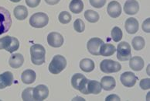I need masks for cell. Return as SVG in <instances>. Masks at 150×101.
<instances>
[{"mask_svg": "<svg viewBox=\"0 0 150 101\" xmlns=\"http://www.w3.org/2000/svg\"><path fill=\"white\" fill-rule=\"evenodd\" d=\"M101 90L102 87L100 82L95 80H88L87 78L84 79L78 88V90L83 94H98Z\"/></svg>", "mask_w": 150, "mask_h": 101, "instance_id": "obj_1", "label": "cell"}, {"mask_svg": "<svg viewBox=\"0 0 150 101\" xmlns=\"http://www.w3.org/2000/svg\"><path fill=\"white\" fill-rule=\"evenodd\" d=\"M46 51L43 46L41 44H33L30 47V54H31V61L33 64L36 65H40L45 62Z\"/></svg>", "mask_w": 150, "mask_h": 101, "instance_id": "obj_2", "label": "cell"}, {"mask_svg": "<svg viewBox=\"0 0 150 101\" xmlns=\"http://www.w3.org/2000/svg\"><path fill=\"white\" fill-rule=\"evenodd\" d=\"M67 66V60L64 56L57 54L54 56L49 64V71L52 74L57 75L60 73Z\"/></svg>", "mask_w": 150, "mask_h": 101, "instance_id": "obj_3", "label": "cell"}, {"mask_svg": "<svg viewBox=\"0 0 150 101\" xmlns=\"http://www.w3.org/2000/svg\"><path fill=\"white\" fill-rule=\"evenodd\" d=\"M12 25V19L9 11L0 6V35L9 31Z\"/></svg>", "mask_w": 150, "mask_h": 101, "instance_id": "obj_4", "label": "cell"}, {"mask_svg": "<svg viewBox=\"0 0 150 101\" xmlns=\"http://www.w3.org/2000/svg\"><path fill=\"white\" fill-rule=\"evenodd\" d=\"M19 42L17 38L10 36H6L0 38V50L4 49L13 53L19 49Z\"/></svg>", "mask_w": 150, "mask_h": 101, "instance_id": "obj_5", "label": "cell"}, {"mask_svg": "<svg viewBox=\"0 0 150 101\" xmlns=\"http://www.w3.org/2000/svg\"><path fill=\"white\" fill-rule=\"evenodd\" d=\"M49 22L48 16L44 13H37L31 16L30 24L33 27L42 28L47 26Z\"/></svg>", "mask_w": 150, "mask_h": 101, "instance_id": "obj_6", "label": "cell"}, {"mask_svg": "<svg viewBox=\"0 0 150 101\" xmlns=\"http://www.w3.org/2000/svg\"><path fill=\"white\" fill-rule=\"evenodd\" d=\"M100 69L101 72H103L105 73L110 74L120 71L122 69V65L120 63L117 62L115 61L105 59L102 61L100 64Z\"/></svg>", "mask_w": 150, "mask_h": 101, "instance_id": "obj_7", "label": "cell"}, {"mask_svg": "<svg viewBox=\"0 0 150 101\" xmlns=\"http://www.w3.org/2000/svg\"><path fill=\"white\" fill-rule=\"evenodd\" d=\"M117 58L119 61H128L131 58V47L125 41L118 44L117 47Z\"/></svg>", "mask_w": 150, "mask_h": 101, "instance_id": "obj_8", "label": "cell"}, {"mask_svg": "<svg viewBox=\"0 0 150 101\" xmlns=\"http://www.w3.org/2000/svg\"><path fill=\"white\" fill-rule=\"evenodd\" d=\"M104 41L98 37H93L88 42L87 47L88 52L93 55H100V48L103 44Z\"/></svg>", "mask_w": 150, "mask_h": 101, "instance_id": "obj_9", "label": "cell"}, {"mask_svg": "<svg viewBox=\"0 0 150 101\" xmlns=\"http://www.w3.org/2000/svg\"><path fill=\"white\" fill-rule=\"evenodd\" d=\"M121 82L125 87H133L138 80V77L133 72H125L121 75Z\"/></svg>", "mask_w": 150, "mask_h": 101, "instance_id": "obj_10", "label": "cell"}, {"mask_svg": "<svg viewBox=\"0 0 150 101\" xmlns=\"http://www.w3.org/2000/svg\"><path fill=\"white\" fill-rule=\"evenodd\" d=\"M49 96V90L44 85H39L33 88V99L37 101L46 100Z\"/></svg>", "mask_w": 150, "mask_h": 101, "instance_id": "obj_11", "label": "cell"}, {"mask_svg": "<svg viewBox=\"0 0 150 101\" xmlns=\"http://www.w3.org/2000/svg\"><path fill=\"white\" fill-rule=\"evenodd\" d=\"M47 42L53 47H60L64 44V37L57 32L50 33L47 36Z\"/></svg>", "mask_w": 150, "mask_h": 101, "instance_id": "obj_12", "label": "cell"}, {"mask_svg": "<svg viewBox=\"0 0 150 101\" xmlns=\"http://www.w3.org/2000/svg\"><path fill=\"white\" fill-rule=\"evenodd\" d=\"M107 12L111 17L118 18L122 13L121 4L117 1H112L108 6Z\"/></svg>", "mask_w": 150, "mask_h": 101, "instance_id": "obj_13", "label": "cell"}, {"mask_svg": "<svg viewBox=\"0 0 150 101\" xmlns=\"http://www.w3.org/2000/svg\"><path fill=\"white\" fill-rule=\"evenodd\" d=\"M139 10V5L136 0H127L124 5V12L128 15H135Z\"/></svg>", "mask_w": 150, "mask_h": 101, "instance_id": "obj_14", "label": "cell"}, {"mask_svg": "<svg viewBox=\"0 0 150 101\" xmlns=\"http://www.w3.org/2000/svg\"><path fill=\"white\" fill-rule=\"evenodd\" d=\"M13 82V75L11 72H5L0 75V90L12 86Z\"/></svg>", "mask_w": 150, "mask_h": 101, "instance_id": "obj_15", "label": "cell"}, {"mask_svg": "<svg viewBox=\"0 0 150 101\" xmlns=\"http://www.w3.org/2000/svg\"><path fill=\"white\" fill-rule=\"evenodd\" d=\"M125 27L127 32L130 34H135L139 30V22L135 18H129L125 21Z\"/></svg>", "mask_w": 150, "mask_h": 101, "instance_id": "obj_16", "label": "cell"}, {"mask_svg": "<svg viewBox=\"0 0 150 101\" xmlns=\"http://www.w3.org/2000/svg\"><path fill=\"white\" fill-rule=\"evenodd\" d=\"M37 79V74L32 69H26L22 73L21 80L25 84H32Z\"/></svg>", "mask_w": 150, "mask_h": 101, "instance_id": "obj_17", "label": "cell"}, {"mask_svg": "<svg viewBox=\"0 0 150 101\" xmlns=\"http://www.w3.org/2000/svg\"><path fill=\"white\" fill-rule=\"evenodd\" d=\"M101 86L102 89L106 91H111L115 89L116 86L115 80L112 76H105L101 79Z\"/></svg>", "mask_w": 150, "mask_h": 101, "instance_id": "obj_18", "label": "cell"}, {"mask_svg": "<svg viewBox=\"0 0 150 101\" xmlns=\"http://www.w3.org/2000/svg\"><path fill=\"white\" fill-rule=\"evenodd\" d=\"M24 62L23 56L21 54H13L11 55L9 58V63L13 69H19V67H21Z\"/></svg>", "mask_w": 150, "mask_h": 101, "instance_id": "obj_19", "label": "cell"}, {"mask_svg": "<svg viewBox=\"0 0 150 101\" xmlns=\"http://www.w3.org/2000/svg\"><path fill=\"white\" fill-rule=\"evenodd\" d=\"M129 62V66L134 71H141L144 67V61L141 57L135 56L131 58Z\"/></svg>", "mask_w": 150, "mask_h": 101, "instance_id": "obj_20", "label": "cell"}, {"mask_svg": "<svg viewBox=\"0 0 150 101\" xmlns=\"http://www.w3.org/2000/svg\"><path fill=\"white\" fill-rule=\"evenodd\" d=\"M94 62L90 58H84L80 62V68L85 72H91L94 69Z\"/></svg>", "mask_w": 150, "mask_h": 101, "instance_id": "obj_21", "label": "cell"}, {"mask_svg": "<svg viewBox=\"0 0 150 101\" xmlns=\"http://www.w3.org/2000/svg\"><path fill=\"white\" fill-rule=\"evenodd\" d=\"M13 13H14V16L16 19H19V20H23L28 16V10H27L26 6H18L14 9Z\"/></svg>", "mask_w": 150, "mask_h": 101, "instance_id": "obj_22", "label": "cell"}, {"mask_svg": "<svg viewBox=\"0 0 150 101\" xmlns=\"http://www.w3.org/2000/svg\"><path fill=\"white\" fill-rule=\"evenodd\" d=\"M116 52L115 47L112 44H103L100 48V55L111 56Z\"/></svg>", "mask_w": 150, "mask_h": 101, "instance_id": "obj_23", "label": "cell"}, {"mask_svg": "<svg viewBox=\"0 0 150 101\" xmlns=\"http://www.w3.org/2000/svg\"><path fill=\"white\" fill-rule=\"evenodd\" d=\"M70 10L75 14L81 13L84 9V3L82 0H72L69 5Z\"/></svg>", "mask_w": 150, "mask_h": 101, "instance_id": "obj_24", "label": "cell"}, {"mask_svg": "<svg viewBox=\"0 0 150 101\" xmlns=\"http://www.w3.org/2000/svg\"><path fill=\"white\" fill-rule=\"evenodd\" d=\"M84 17L90 23H97L99 20V14L95 11L88 9L84 13Z\"/></svg>", "mask_w": 150, "mask_h": 101, "instance_id": "obj_25", "label": "cell"}, {"mask_svg": "<svg viewBox=\"0 0 150 101\" xmlns=\"http://www.w3.org/2000/svg\"><path fill=\"white\" fill-rule=\"evenodd\" d=\"M85 76L84 75L80 73H77L74 75L72 76V79H71V85L73 86L75 90H78V88H79L80 84L81 83V82L84 80V79H85Z\"/></svg>", "mask_w": 150, "mask_h": 101, "instance_id": "obj_26", "label": "cell"}, {"mask_svg": "<svg viewBox=\"0 0 150 101\" xmlns=\"http://www.w3.org/2000/svg\"><path fill=\"white\" fill-rule=\"evenodd\" d=\"M132 46L134 47V49L135 51H140L145 47V40H144L143 37H140V36H138V37H135L133 38L132 40Z\"/></svg>", "mask_w": 150, "mask_h": 101, "instance_id": "obj_27", "label": "cell"}, {"mask_svg": "<svg viewBox=\"0 0 150 101\" xmlns=\"http://www.w3.org/2000/svg\"><path fill=\"white\" fill-rule=\"evenodd\" d=\"M111 35H112V40L115 42H118V41H120L122 39L123 34H122V31L120 28L118 27H115L112 30Z\"/></svg>", "mask_w": 150, "mask_h": 101, "instance_id": "obj_28", "label": "cell"}, {"mask_svg": "<svg viewBox=\"0 0 150 101\" xmlns=\"http://www.w3.org/2000/svg\"><path fill=\"white\" fill-rule=\"evenodd\" d=\"M22 99L24 101L34 100L33 99V88H26L22 93Z\"/></svg>", "mask_w": 150, "mask_h": 101, "instance_id": "obj_29", "label": "cell"}, {"mask_svg": "<svg viewBox=\"0 0 150 101\" xmlns=\"http://www.w3.org/2000/svg\"><path fill=\"white\" fill-rule=\"evenodd\" d=\"M59 21L62 24H69L71 20V15L67 11H63L59 15Z\"/></svg>", "mask_w": 150, "mask_h": 101, "instance_id": "obj_30", "label": "cell"}, {"mask_svg": "<svg viewBox=\"0 0 150 101\" xmlns=\"http://www.w3.org/2000/svg\"><path fill=\"white\" fill-rule=\"evenodd\" d=\"M74 28L77 32L82 33L85 30V24L82 19H77L74 23Z\"/></svg>", "mask_w": 150, "mask_h": 101, "instance_id": "obj_31", "label": "cell"}, {"mask_svg": "<svg viewBox=\"0 0 150 101\" xmlns=\"http://www.w3.org/2000/svg\"><path fill=\"white\" fill-rule=\"evenodd\" d=\"M90 3L94 8L100 9L105 6L106 3V0H90Z\"/></svg>", "mask_w": 150, "mask_h": 101, "instance_id": "obj_32", "label": "cell"}, {"mask_svg": "<svg viewBox=\"0 0 150 101\" xmlns=\"http://www.w3.org/2000/svg\"><path fill=\"white\" fill-rule=\"evenodd\" d=\"M140 87L142 90H149L150 88V80L149 79H144L140 81Z\"/></svg>", "mask_w": 150, "mask_h": 101, "instance_id": "obj_33", "label": "cell"}, {"mask_svg": "<svg viewBox=\"0 0 150 101\" xmlns=\"http://www.w3.org/2000/svg\"><path fill=\"white\" fill-rule=\"evenodd\" d=\"M26 3L30 8H35L40 3V0H26Z\"/></svg>", "mask_w": 150, "mask_h": 101, "instance_id": "obj_34", "label": "cell"}, {"mask_svg": "<svg viewBox=\"0 0 150 101\" xmlns=\"http://www.w3.org/2000/svg\"><path fill=\"white\" fill-rule=\"evenodd\" d=\"M149 24H150V18L146 19L142 24V30L146 33H149L150 32V28H149Z\"/></svg>", "mask_w": 150, "mask_h": 101, "instance_id": "obj_35", "label": "cell"}, {"mask_svg": "<svg viewBox=\"0 0 150 101\" xmlns=\"http://www.w3.org/2000/svg\"><path fill=\"white\" fill-rule=\"evenodd\" d=\"M106 101H113V100H116V101H120L121 99L120 97L117 96L116 94H112L109 95L108 97H107V98L105 99Z\"/></svg>", "mask_w": 150, "mask_h": 101, "instance_id": "obj_36", "label": "cell"}, {"mask_svg": "<svg viewBox=\"0 0 150 101\" xmlns=\"http://www.w3.org/2000/svg\"><path fill=\"white\" fill-rule=\"evenodd\" d=\"M60 0H45V2L49 5H56Z\"/></svg>", "mask_w": 150, "mask_h": 101, "instance_id": "obj_37", "label": "cell"}, {"mask_svg": "<svg viewBox=\"0 0 150 101\" xmlns=\"http://www.w3.org/2000/svg\"><path fill=\"white\" fill-rule=\"evenodd\" d=\"M10 1L13 2H20L21 0H10Z\"/></svg>", "mask_w": 150, "mask_h": 101, "instance_id": "obj_38", "label": "cell"}]
</instances>
